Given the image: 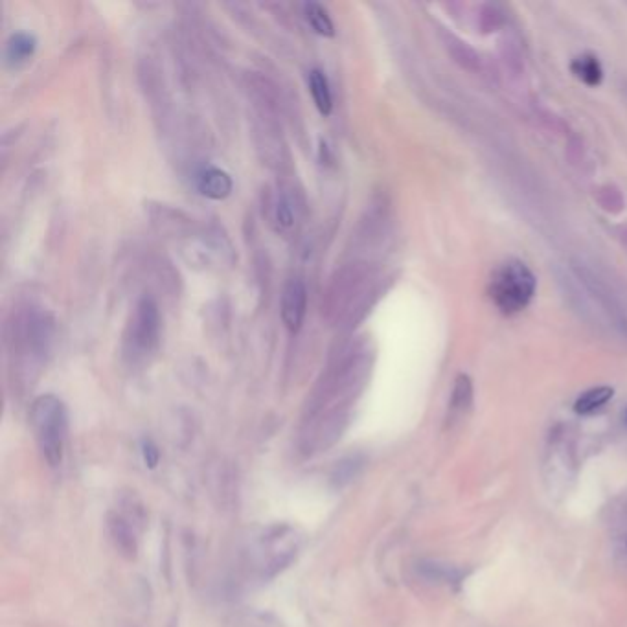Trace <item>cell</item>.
<instances>
[{"label": "cell", "mask_w": 627, "mask_h": 627, "mask_svg": "<svg viewBox=\"0 0 627 627\" xmlns=\"http://www.w3.org/2000/svg\"><path fill=\"white\" fill-rule=\"evenodd\" d=\"M374 355L368 344H352L337 355L311 392L300 425L298 447L304 455L328 451L350 422L355 399L370 377Z\"/></svg>", "instance_id": "obj_1"}, {"label": "cell", "mask_w": 627, "mask_h": 627, "mask_svg": "<svg viewBox=\"0 0 627 627\" xmlns=\"http://www.w3.org/2000/svg\"><path fill=\"white\" fill-rule=\"evenodd\" d=\"M56 341V320L50 311L35 306L15 309L6 328V346L13 383L32 387Z\"/></svg>", "instance_id": "obj_2"}, {"label": "cell", "mask_w": 627, "mask_h": 627, "mask_svg": "<svg viewBox=\"0 0 627 627\" xmlns=\"http://www.w3.org/2000/svg\"><path fill=\"white\" fill-rule=\"evenodd\" d=\"M379 293L376 265L366 260L342 265L324 289L320 311L330 326L350 330L365 317Z\"/></svg>", "instance_id": "obj_3"}, {"label": "cell", "mask_w": 627, "mask_h": 627, "mask_svg": "<svg viewBox=\"0 0 627 627\" xmlns=\"http://www.w3.org/2000/svg\"><path fill=\"white\" fill-rule=\"evenodd\" d=\"M30 423L46 464L56 468L63 462L69 438V411L65 403L54 394L39 396L32 403Z\"/></svg>", "instance_id": "obj_4"}, {"label": "cell", "mask_w": 627, "mask_h": 627, "mask_svg": "<svg viewBox=\"0 0 627 627\" xmlns=\"http://www.w3.org/2000/svg\"><path fill=\"white\" fill-rule=\"evenodd\" d=\"M162 333V317L157 302L151 297H142L135 304L127 320L122 352L131 366L144 365L157 354Z\"/></svg>", "instance_id": "obj_5"}, {"label": "cell", "mask_w": 627, "mask_h": 627, "mask_svg": "<svg viewBox=\"0 0 627 627\" xmlns=\"http://www.w3.org/2000/svg\"><path fill=\"white\" fill-rule=\"evenodd\" d=\"M491 300L504 315H515L530 304L536 293V276L519 260L502 263L491 278Z\"/></svg>", "instance_id": "obj_6"}, {"label": "cell", "mask_w": 627, "mask_h": 627, "mask_svg": "<svg viewBox=\"0 0 627 627\" xmlns=\"http://www.w3.org/2000/svg\"><path fill=\"white\" fill-rule=\"evenodd\" d=\"M300 210H302L300 195L293 186L278 184L273 194L267 195L265 212L269 223L278 234L289 236L295 230Z\"/></svg>", "instance_id": "obj_7"}, {"label": "cell", "mask_w": 627, "mask_h": 627, "mask_svg": "<svg viewBox=\"0 0 627 627\" xmlns=\"http://www.w3.org/2000/svg\"><path fill=\"white\" fill-rule=\"evenodd\" d=\"M308 313V289L300 278H291L284 285L282 300H280V317L285 328L291 333H297Z\"/></svg>", "instance_id": "obj_8"}, {"label": "cell", "mask_w": 627, "mask_h": 627, "mask_svg": "<svg viewBox=\"0 0 627 627\" xmlns=\"http://www.w3.org/2000/svg\"><path fill=\"white\" fill-rule=\"evenodd\" d=\"M574 271L580 276L583 284L587 285V289L593 293L594 297L602 302V306L609 311V315H613L618 326H624V330L627 331V309L624 308L620 297L616 295L615 289L611 285L605 284L598 274L585 265H574Z\"/></svg>", "instance_id": "obj_9"}, {"label": "cell", "mask_w": 627, "mask_h": 627, "mask_svg": "<svg viewBox=\"0 0 627 627\" xmlns=\"http://www.w3.org/2000/svg\"><path fill=\"white\" fill-rule=\"evenodd\" d=\"M195 188L206 199L225 201L232 194L234 183L227 171L214 168V166H206L195 173Z\"/></svg>", "instance_id": "obj_10"}, {"label": "cell", "mask_w": 627, "mask_h": 627, "mask_svg": "<svg viewBox=\"0 0 627 627\" xmlns=\"http://www.w3.org/2000/svg\"><path fill=\"white\" fill-rule=\"evenodd\" d=\"M37 50V39L28 32L13 34L6 43V61L12 67H21L34 57Z\"/></svg>", "instance_id": "obj_11"}, {"label": "cell", "mask_w": 627, "mask_h": 627, "mask_svg": "<svg viewBox=\"0 0 627 627\" xmlns=\"http://www.w3.org/2000/svg\"><path fill=\"white\" fill-rule=\"evenodd\" d=\"M309 92L313 96V103L322 116H330L333 111V96H331L330 81L326 74L319 69L309 72Z\"/></svg>", "instance_id": "obj_12"}, {"label": "cell", "mask_w": 627, "mask_h": 627, "mask_svg": "<svg viewBox=\"0 0 627 627\" xmlns=\"http://www.w3.org/2000/svg\"><path fill=\"white\" fill-rule=\"evenodd\" d=\"M473 405V383L468 376H458L453 388V396H451V405H449V414L451 418H462Z\"/></svg>", "instance_id": "obj_13"}, {"label": "cell", "mask_w": 627, "mask_h": 627, "mask_svg": "<svg viewBox=\"0 0 627 627\" xmlns=\"http://www.w3.org/2000/svg\"><path fill=\"white\" fill-rule=\"evenodd\" d=\"M570 69L574 72V76L578 80H582L589 87H596L604 80V70L598 61V57L585 54V56L576 57L570 65Z\"/></svg>", "instance_id": "obj_14"}, {"label": "cell", "mask_w": 627, "mask_h": 627, "mask_svg": "<svg viewBox=\"0 0 627 627\" xmlns=\"http://www.w3.org/2000/svg\"><path fill=\"white\" fill-rule=\"evenodd\" d=\"M302 8H304V17L315 34L322 35V37L335 35V24L331 21L330 13L322 4L306 2Z\"/></svg>", "instance_id": "obj_15"}, {"label": "cell", "mask_w": 627, "mask_h": 627, "mask_svg": "<svg viewBox=\"0 0 627 627\" xmlns=\"http://www.w3.org/2000/svg\"><path fill=\"white\" fill-rule=\"evenodd\" d=\"M613 396H615V390L611 387L591 388V390H587L585 394L576 399L574 411L582 414V416L593 414L594 411L602 409L607 401H611Z\"/></svg>", "instance_id": "obj_16"}, {"label": "cell", "mask_w": 627, "mask_h": 627, "mask_svg": "<svg viewBox=\"0 0 627 627\" xmlns=\"http://www.w3.org/2000/svg\"><path fill=\"white\" fill-rule=\"evenodd\" d=\"M447 48L451 50V54L455 57V61H458L462 67H466V69H475L477 65H479V57L477 54L469 48L466 43H462V41H458L455 37H449V41H447Z\"/></svg>", "instance_id": "obj_17"}, {"label": "cell", "mask_w": 627, "mask_h": 627, "mask_svg": "<svg viewBox=\"0 0 627 627\" xmlns=\"http://www.w3.org/2000/svg\"><path fill=\"white\" fill-rule=\"evenodd\" d=\"M618 543H620V554L627 559V506L624 512V521L620 523V534H618Z\"/></svg>", "instance_id": "obj_18"}, {"label": "cell", "mask_w": 627, "mask_h": 627, "mask_svg": "<svg viewBox=\"0 0 627 627\" xmlns=\"http://www.w3.org/2000/svg\"><path fill=\"white\" fill-rule=\"evenodd\" d=\"M626 420H627V412H626Z\"/></svg>", "instance_id": "obj_19"}]
</instances>
